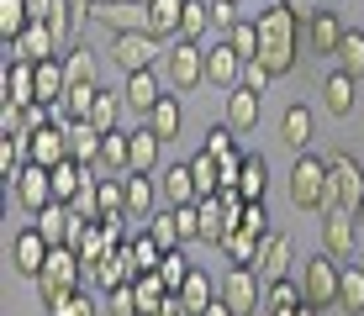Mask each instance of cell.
Masks as SVG:
<instances>
[{
    "label": "cell",
    "mask_w": 364,
    "mask_h": 316,
    "mask_svg": "<svg viewBox=\"0 0 364 316\" xmlns=\"http://www.w3.org/2000/svg\"><path fill=\"white\" fill-rule=\"evenodd\" d=\"M259 21V63L280 80V74H291L296 69V53H301V16L291 6H269L264 16H254Z\"/></svg>",
    "instance_id": "cell-1"
},
{
    "label": "cell",
    "mask_w": 364,
    "mask_h": 316,
    "mask_svg": "<svg viewBox=\"0 0 364 316\" xmlns=\"http://www.w3.org/2000/svg\"><path fill=\"white\" fill-rule=\"evenodd\" d=\"M291 206L296 211H333V180H328V158L301 153L291 169Z\"/></svg>",
    "instance_id": "cell-2"
},
{
    "label": "cell",
    "mask_w": 364,
    "mask_h": 316,
    "mask_svg": "<svg viewBox=\"0 0 364 316\" xmlns=\"http://www.w3.org/2000/svg\"><path fill=\"white\" fill-rule=\"evenodd\" d=\"M164 80H169V90H196L200 80H206V48H196V43H174L169 53H164Z\"/></svg>",
    "instance_id": "cell-3"
},
{
    "label": "cell",
    "mask_w": 364,
    "mask_h": 316,
    "mask_svg": "<svg viewBox=\"0 0 364 316\" xmlns=\"http://www.w3.org/2000/svg\"><path fill=\"white\" fill-rule=\"evenodd\" d=\"M217 300H222L232 316H254L259 306H264V280H259L254 269H237V263H232V269L222 274V295H217Z\"/></svg>",
    "instance_id": "cell-4"
},
{
    "label": "cell",
    "mask_w": 364,
    "mask_h": 316,
    "mask_svg": "<svg viewBox=\"0 0 364 316\" xmlns=\"http://www.w3.org/2000/svg\"><path fill=\"white\" fill-rule=\"evenodd\" d=\"M338 280H343V269H338V258L328 253H311L306 258V285H301V295H306V306H338Z\"/></svg>",
    "instance_id": "cell-5"
},
{
    "label": "cell",
    "mask_w": 364,
    "mask_h": 316,
    "mask_svg": "<svg viewBox=\"0 0 364 316\" xmlns=\"http://www.w3.org/2000/svg\"><path fill=\"white\" fill-rule=\"evenodd\" d=\"M328 180H333V206L338 211H359L364 200V169L354 153H333L328 158Z\"/></svg>",
    "instance_id": "cell-6"
},
{
    "label": "cell",
    "mask_w": 364,
    "mask_h": 316,
    "mask_svg": "<svg viewBox=\"0 0 364 316\" xmlns=\"http://www.w3.org/2000/svg\"><path fill=\"white\" fill-rule=\"evenodd\" d=\"M111 58H117L122 74H143V69H154V63L164 58V48H159V37H148V32H127V37L111 43Z\"/></svg>",
    "instance_id": "cell-7"
},
{
    "label": "cell",
    "mask_w": 364,
    "mask_h": 316,
    "mask_svg": "<svg viewBox=\"0 0 364 316\" xmlns=\"http://www.w3.org/2000/svg\"><path fill=\"white\" fill-rule=\"evenodd\" d=\"M90 16L100 21V27H111L117 37H127V32H148V0H100Z\"/></svg>",
    "instance_id": "cell-8"
},
{
    "label": "cell",
    "mask_w": 364,
    "mask_h": 316,
    "mask_svg": "<svg viewBox=\"0 0 364 316\" xmlns=\"http://www.w3.org/2000/svg\"><path fill=\"white\" fill-rule=\"evenodd\" d=\"M354 248H364L359 243V227H354V211H322V253L328 258H348Z\"/></svg>",
    "instance_id": "cell-9"
},
{
    "label": "cell",
    "mask_w": 364,
    "mask_h": 316,
    "mask_svg": "<svg viewBox=\"0 0 364 316\" xmlns=\"http://www.w3.org/2000/svg\"><path fill=\"white\" fill-rule=\"evenodd\" d=\"M291 258H296V248H291V237L285 232H269L264 237V248H259V263H254V274L269 285H280V280H291Z\"/></svg>",
    "instance_id": "cell-10"
},
{
    "label": "cell",
    "mask_w": 364,
    "mask_h": 316,
    "mask_svg": "<svg viewBox=\"0 0 364 316\" xmlns=\"http://www.w3.org/2000/svg\"><path fill=\"white\" fill-rule=\"evenodd\" d=\"M11 185H16L21 211H32V217H43V211L53 206V169H37V163H27V169H21Z\"/></svg>",
    "instance_id": "cell-11"
},
{
    "label": "cell",
    "mask_w": 364,
    "mask_h": 316,
    "mask_svg": "<svg viewBox=\"0 0 364 316\" xmlns=\"http://www.w3.org/2000/svg\"><path fill=\"white\" fill-rule=\"evenodd\" d=\"M48 253H53V248H48V237L37 232V227H27V232L11 237V269L27 274V280H37V274L48 269Z\"/></svg>",
    "instance_id": "cell-12"
},
{
    "label": "cell",
    "mask_w": 364,
    "mask_h": 316,
    "mask_svg": "<svg viewBox=\"0 0 364 316\" xmlns=\"http://www.w3.org/2000/svg\"><path fill=\"white\" fill-rule=\"evenodd\" d=\"M32 227L48 237V248H74V237H80V227H85V222L74 217V206L53 200V206H48V211H43V217H37Z\"/></svg>",
    "instance_id": "cell-13"
},
{
    "label": "cell",
    "mask_w": 364,
    "mask_h": 316,
    "mask_svg": "<svg viewBox=\"0 0 364 316\" xmlns=\"http://www.w3.org/2000/svg\"><path fill=\"white\" fill-rule=\"evenodd\" d=\"M11 48V63H48V58H58L53 48H58V37L43 27V21H32L27 32L16 37V43H6Z\"/></svg>",
    "instance_id": "cell-14"
},
{
    "label": "cell",
    "mask_w": 364,
    "mask_h": 316,
    "mask_svg": "<svg viewBox=\"0 0 364 316\" xmlns=\"http://www.w3.org/2000/svg\"><path fill=\"white\" fill-rule=\"evenodd\" d=\"M306 43H311V53L338 58V48H343V21H338L333 11H311V21H306Z\"/></svg>",
    "instance_id": "cell-15"
},
{
    "label": "cell",
    "mask_w": 364,
    "mask_h": 316,
    "mask_svg": "<svg viewBox=\"0 0 364 316\" xmlns=\"http://www.w3.org/2000/svg\"><path fill=\"white\" fill-rule=\"evenodd\" d=\"M206 80L217 85V90H237V85H243V58H237L228 43L206 48Z\"/></svg>",
    "instance_id": "cell-16"
},
{
    "label": "cell",
    "mask_w": 364,
    "mask_h": 316,
    "mask_svg": "<svg viewBox=\"0 0 364 316\" xmlns=\"http://www.w3.org/2000/svg\"><path fill=\"white\" fill-rule=\"evenodd\" d=\"M6 106H16V111H27L37 106V63H6Z\"/></svg>",
    "instance_id": "cell-17"
},
{
    "label": "cell",
    "mask_w": 364,
    "mask_h": 316,
    "mask_svg": "<svg viewBox=\"0 0 364 316\" xmlns=\"http://www.w3.org/2000/svg\"><path fill=\"white\" fill-rule=\"evenodd\" d=\"M259 116H264V95H254V90H228V126L232 132H254Z\"/></svg>",
    "instance_id": "cell-18"
},
{
    "label": "cell",
    "mask_w": 364,
    "mask_h": 316,
    "mask_svg": "<svg viewBox=\"0 0 364 316\" xmlns=\"http://www.w3.org/2000/svg\"><path fill=\"white\" fill-rule=\"evenodd\" d=\"M74 253H80L85 269H95L106 253H117V237H111L100 222H85V227H80V237H74Z\"/></svg>",
    "instance_id": "cell-19"
},
{
    "label": "cell",
    "mask_w": 364,
    "mask_h": 316,
    "mask_svg": "<svg viewBox=\"0 0 364 316\" xmlns=\"http://www.w3.org/2000/svg\"><path fill=\"white\" fill-rule=\"evenodd\" d=\"M122 190H127V222H132V232H148V211H154V185H148V174H127Z\"/></svg>",
    "instance_id": "cell-20"
},
{
    "label": "cell",
    "mask_w": 364,
    "mask_h": 316,
    "mask_svg": "<svg viewBox=\"0 0 364 316\" xmlns=\"http://www.w3.org/2000/svg\"><path fill=\"white\" fill-rule=\"evenodd\" d=\"M122 100L137 111V116H148V111L164 100V90H159V74L154 69H143V74H127V90H122Z\"/></svg>",
    "instance_id": "cell-21"
},
{
    "label": "cell",
    "mask_w": 364,
    "mask_h": 316,
    "mask_svg": "<svg viewBox=\"0 0 364 316\" xmlns=\"http://www.w3.org/2000/svg\"><path fill=\"white\" fill-rule=\"evenodd\" d=\"M64 95H69L64 58H48V63H37V100H43V106H64Z\"/></svg>",
    "instance_id": "cell-22"
},
{
    "label": "cell",
    "mask_w": 364,
    "mask_h": 316,
    "mask_svg": "<svg viewBox=\"0 0 364 316\" xmlns=\"http://www.w3.org/2000/svg\"><path fill=\"white\" fill-rule=\"evenodd\" d=\"M100 148H106V137H100V132H95L90 121H69V158H74V163H85V169H95Z\"/></svg>",
    "instance_id": "cell-23"
},
{
    "label": "cell",
    "mask_w": 364,
    "mask_h": 316,
    "mask_svg": "<svg viewBox=\"0 0 364 316\" xmlns=\"http://www.w3.org/2000/svg\"><path fill=\"white\" fill-rule=\"evenodd\" d=\"M164 200H169V211H180V206H196V200H200L191 163H174V169L164 174Z\"/></svg>",
    "instance_id": "cell-24"
},
{
    "label": "cell",
    "mask_w": 364,
    "mask_h": 316,
    "mask_svg": "<svg viewBox=\"0 0 364 316\" xmlns=\"http://www.w3.org/2000/svg\"><path fill=\"white\" fill-rule=\"evenodd\" d=\"M185 0H148V37H180Z\"/></svg>",
    "instance_id": "cell-25"
},
{
    "label": "cell",
    "mask_w": 364,
    "mask_h": 316,
    "mask_svg": "<svg viewBox=\"0 0 364 316\" xmlns=\"http://www.w3.org/2000/svg\"><path fill=\"white\" fill-rule=\"evenodd\" d=\"M280 143L296 148V158L306 153V143H311V111H306V106H291V111L280 116Z\"/></svg>",
    "instance_id": "cell-26"
},
{
    "label": "cell",
    "mask_w": 364,
    "mask_h": 316,
    "mask_svg": "<svg viewBox=\"0 0 364 316\" xmlns=\"http://www.w3.org/2000/svg\"><path fill=\"white\" fill-rule=\"evenodd\" d=\"M159 148H164V143H159V137L148 132V126H137V132H132V158H127V174H154V169H159Z\"/></svg>",
    "instance_id": "cell-27"
},
{
    "label": "cell",
    "mask_w": 364,
    "mask_h": 316,
    "mask_svg": "<svg viewBox=\"0 0 364 316\" xmlns=\"http://www.w3.org/2000/svg\"><path fill=\"white\" fill-rule=\"evenodd\" d=\"M180 306H185V311H191V316H206L211 306H217V285H211V280H206V274H200V269H196V274H191V280H185V290H180Z\"/></svg>",
    "instance_id": "cell-28"
},
{
    "label": "cell",
    "mask_w": 364,
    "mask_h": 316,
    "mask_svg": "<svg viewBox=\"0 0 364 316\" xmlns=\"http://www.w3.org/2000/svg\"><path fill=\"white\" fill-rule=\"evenodd\" d=\"M148 132H154L159 143H174V137H180V100L174 95H164L154 111H148Z\"/></svg>",
    "instance_id": "cell-29"
},
{
    "label": "cell",
    "mask_w": 364,
    "mask_h": 316,
    "mask_svg": "<svg viewBox=\"0 0 364 316\" xmlns=\"http://www.w3.org/2000/svg\"><path fill=\"white\" fill-rule=\"evenodd\" d=\"M132 290H137V316H159L164 300H169V285L159 280V274H137Z\"/></svg>",
    "instance_id": "cell-30"
},
{
    "label": "cell",
    "mask_w": 364,
    "mask_h": 316,
    "mask_svg": "<svg viewBox=\"0 0 364 316\" xmlns=\"http://www.w3.org/2000/svg\"><path fill=\"white\" fill-rule=\"evenodd\" d=\"M338 311H348V316L364 311V263L343 269V280H338Z\"/></svg>",
    "instance_id": "cell-31"
},
{
    "label": "cell",
    "mask_w": 364,
    "mask_h": 316,
    "mask_svg": "<svg viewBox=\"0 0 364 316\" xmlns=\"http://www.w3.org/2000/svg\"><path fill=\"white\" fill-rule=\"evenodd\" d=\"M264 185H269V169H264V158H254L248 153L243 158V180H237V195L254 206V200H264Z\"/></svg>",
    "instance_id": "cell-32"
},
{
    "label": "cell",
    "mask_w": 364,
    "mask_h": 316,
    "mask_svg": "<svg viewBox=\"0 0 364 316\" xmlns=\"http://www.w3.org/2000/svg\"><path fill=\"white\" fill-rule=\"evenodd\" d=\"M259 248H264V237H254V232H243V227H237V232L228 237V248H222V253H228L237 269H254V263H259Z\"/></svg>",
    "instance_id": "cell-33"
},
{
    "label": "cell",
    "mask_w": 364,
    "mask_h": 316,
    "mask_svg": "<svg viewBox=\"0 0 364 316\" xmlns=\"http://www.w3.org/2000/svg\"><path fill=\"white\" fill-rule=\"evenodd\" d=\"M322 100H328V111H333V116H348V111H354V80H348V74L338 69L333 80L322 85Z\"/></svg>",
    "instance_id": "cell-34"
},
{
    "label": "cell",
    "mask_w": 364,
    "mask_h": 316,
    "mask_svg": "<svg viewBox=\"0 0 364 316\" xmlns=\"http://www.w3.org/2000/svg\"><path fill=\"white\" fill-rule=\"evenodd\" d=\"M191 174H196L200 200H206V195H222V163L211 158V153H196V158H191Z\"/></svg>",
    "instance_id": "cell-35"
},
{
    "label": "cell",
    "mask_w": 364,
    "mask_h": 316,
    "mask_svg": "<svg viewBox=\"0 0 364 316\" xmlns=\"http://www.w3.org/2000/svg\"><path fill=\"white\" fill-rule=\"evenodd\" d=\"M32 27V16H27V0H0V37L6 43H16L21 32Z\"/></svg>",
    "instance_id": "cell-36"
},
{
    "label": "cell",
    "mask_w": 364,
    "mask_h": 316,
    "mask_svg": "<svg viewBox=\"0 0 364 316\" xmlns=\"http://www.w3.org/2000/svg\"><path fill=\"white\" fill-rule=\"evenodd\" d=\"M222 43H228L243 63H254V58H259V21H237V27L222 37Z\"/></svg>",
    "instance_id": "cell-37"
},
{
    "label": "cell",
    "mask_w": 364,
    "mask_h": 316,
    "mask_svg": "<svg viewBox=\"0 0 364 316\" xmlns=\"http://www.w3.org/2000/svg\"><path fill=\"white\" fill-rule=\"evenodd\" d=\"M95 95H100V85H74L64 95V116L69 121H90L95 116Z\"/></svg>",
    "instance_id": "cell-38"
},
{
    "label": "cell",
    "mask_w": 364,
    "mask_h": 316,
    "mask_svg": "<svg viewBox=\"0 0 364 316\" xmlns=\"http://www.w3.org/2000/svg\"><path fill=\"white\" fill-rule=\"evenodd\" d=\"M64 74H69V90L74 85H95V53L90 48H69L64 53Z\"/></svg>",
    "instance_id": "cell-39"
},
{
    "label": "cell",
    "mask_w": 364,
    "mask_h": 316,
    "mask_svg": "<svg viewBox=\"0 0 364 316\" xmlns=\"http://www.w3.org/2000/svg\"><path fill=\"white\" fill-rule=\"evenodd\" d=\"M191 274H196V269H191V258H185V248H180V253H164V263H159V280L169 285V295H180Z\"/></svg>",
    "instance_id": "cell-40"
},
{
    "label": "cell",
    "mask_w": 364,
    "mask_h": 316,
    "mask_svg": "<svg viewBox=\"0 0 364 316\" xmlns=\"http://www.w3.org/2000/svg\"><path fill=\"white\" fill-rule=\"evenodd\" d=\"M132 263H137V274H159V263H164V248H159L148 232H132Z\"/></svg>",
    "instance_id": "cell-41"
},
{
    "label": "cell",
    "mask_w": 364,
    "mask_h": 316,
    "mask_svg": "<svg viewBox=\"0 0 364 316\" xmlns=\"http://www.w3.org/2000/svg\"><path fill=\"white\" fill-rule=\"evenodd\" d=\"M211 27V0H185V16H180V37L196 43L200 32Z\"/></svg>",
    "instance_id": "cell-42"
},
{
    "label": "cell",
    "mask_w": 364,
    "mask_h": 316,
    "mask_svg": "<svg viewBox=\"0 0 364 316\" xmlns=\"http://www.w3.org/2000/svg\"><path fill=\"white\" fill-rule=\"evenodd\" d=\"M148 237H154L164 253H180V248H185L180 227H174V211H164V217H148Z\"/></svg>",
    "instance_id": "cell-43"
},
{
    "label": "cell",
    "mask_w": 364,
    "mask_h": 316,
    "mask_svg": "<svg viewBox=\"0 0 364 316\" xmlns=\"http://www.w3.org/2000/svg\"><path fill=\"white\" fill-rule=\"evenodd\" d=\"M264 306H269V311H296V306H306V295H301L296 280H280V285L264 290Z\"/></svg>",
    "instance_id": "cell-44"
},
{
    "label": "cell",
    "mask_w": 364,
    "mask_h": 316,
    "mask_svg": "<svg viewBox=\"0 0 364 316\" xmlns=\"http://www.w3.org/2000/svg\"><path fill=\"white\" fill-rule=\"evenodd\" d=\"M338 63H343V74H348V80H359V74H364V32H343Z\"/></svg>",
    "instance_id": "cell-45"
},
{
    "label": "cell",
    "mask_w": 364,
    "mask_h": 316,
    "mask_svg": "<svg viewBox=\"0 0 364 316\" xmlns=\"http://www.w3.org/2000/svg\"><path fill=\"white\" fill-rule=\"evenodd\" d=\"M127 158H132V132H106L100 163H106V169H127Z\"/></svg>",
    "instance_id": "cell-46"
},
{
    "label": "cell",
    "mask_w": 364,
    "mask_h": 316,
    "mask_svg": "<svg viewBox=\"0 0 364 316\" xmlns=\"http://www.w3.org/2000/svg\"><path fill=\"white\" fill-rule=\"evenodd\" d=\"M117 116H122V95H106V90H100V95H95V116H90V126L106 137V132H117Z\"/></svg>",
    "instance_id": "cell-47"
},
{
    "label": "cell",
    "mask_w": 364,
    "mask_h": 316,
    "mask_svg": "<svg viewBox=\"0 0 364 316\" xmlns=\"http://www.w3.org/2000/svg\"><path fill=\"white\" fill-rule=\"evenodd\" d=\"M74 217L80 222H100V180H95V169H90V180H85V190L74 195Z\"/></svg>",
    "instance_id": "cell-48"
},
{
    "label": "cell",
    "mask_w": 364,
    "mask_h": 316,
    "mask_svg": "<svg viewBox=\"0 0 364 316\" xmlns=\"http://www.w3.org/2000/svg\"><path fill=\"white\" fill-rule=\"evenodd\" d=\"M200 153H211V158H228V153H237L232 126H211V132H206V148H200Z\"/></svg>",
    "instance_id": "cell-49"
},
{
    "label": "cell",
    "mask_w": 364,
    "mask_h": 316,
    "mask_svg": "<svg viewBox=\"0 0 364 316\" xmlns=\"http://www.w3.org/2000/svg\"><path fill=\"white\" fill-rule=\"evenodd\" d=\"M106 316H137V290L132 285L111 290V295H106Z\"/></svg>",
    "instance_id": "cell-50"
},
{
    "label": "cell",
    "mask_w": 364,
    "mask_h": 316,
    "mask_svg": "<svg viewBox=\"0 0 364 316\" xmlns=\"http://www.w3.org/2000/svg\"><path fill=\"white\" fill-rule=\"evenodd\" d=\"M237 21H243V16H237V6H232V0H211V27H217L222 37H228V32L237 27Z\"/></svg>",
    "instance_id": "cell-51"
},
{
    "label": "cell",
    "mask_w": 364,
    "mask_h": 316,
    "mask_svg": "<svg viewBox=\"0 0 364 316\" xmlns=\"http://www.w3.org/2000/svg\"><path fill=\"white\" fill-rule=\"evenodd\" d=\"M243 232H254V237H269V211H264V200L243 206Z\"/></svg>",
    "instance_id": "cell-52"
},
{
    "label": "cell",
    "mask_w": 364,
    "mask_h": 316,
    "mask_svg": "<svg viewBox=\"0 0 364 316\" xmlns=\"http://www.w3.org/2000/svg\"><path fill=\"white\" fill-rule=\"evenodd\" d=\"M48 316H95V300L85 295V290H74V295L64 300V306H53Z\"/></svg>",
    "instance_id": "cell-53"
},
{
    "label": "cell",
    "mask_w": 364,
    "mask_h": 316,
    "mask_svg": "<svg viewBox=\"0 0 364 316\" xmlns=\"http://www.w3.org/2000/svg\"><path fill=\"white\" fill-rule=\"evenodd\" d=\"M269 80H274V74H269V69H264V63H259V58H254V63H243V90L264 95V90H269Z\"/></svg>",
    "instance_id": "cell-54"
},
{
    "label": "cell",
    "mask_w": 364,
    "mask_h": 316,
    "mask_svg": "<svg viewBox=\"0 0 364 316\" xmlns=\"http://www.w3.org/2000/svg\"><path fill=\"white\" fill-rule=\"evenodd\" d=\"M159 316H191V311L180 306V295H169V300H164V311H159Z\"/></svg>",
    "instance_id": "cell-55"
},
{
    "label": "cell",
    "mask_w": 364,
    "mask_h": 316,
    "mask_svg": "<svg viewBox=\"0 0 364 316\" xmlns=\"http://www.w3.org/2000/svg\"><path fill=\"white\" fill-rule=\"evenodd\" d=\"M69 6H74V16H90V11L100 6V0H69Z\"/></svg>",
    "instance_id": "cell-56"
},
{
    "label": "cell",
    "mask_w": 364,
    "mask_h": 316,
    "mask_svg": "<svg viewBox=\"0 0 364 316\" xmlns=\"http://www.w3.org/2000/svg\"><path fill=\"white\" fill-rule=\"evenodd\" d=\"M285 6H291V11H296V16H306V0H285Z\"/></svg>",
    "instance_id": "cell-57"
},
{
    "label": "cell",
    "mask_w": 364,
    "mask_h": 316,
    "mask_svg": "<svg viewBox=\"0 0 364 316\" xmlns=\"http://www.w3.org/2000/svg\"><path fill=\"white\" fill-rule=\"evenodd\" d=\"M206 316H232V311H228V306H222V300H217V306H211Z\"/></svg>",
    "instance_id": "cell-58"
},
{
    "label": "cell",
    "mask_w": 364,
    "mask_h": 316,
    "mask_svg": "<svg viewBox=\"0 0 364 316\" xmlns=\"http://www.w3.org/2000/svg\"><path fill=\"white\" fill-rule=\"evenodd\" d=\"M296 316H317V306H296Z\"/></svg>",
    "instance_id": "cell-59"
},
{
    "label": "cell",
    "mask_w": 364,
    "mask_h": 316,
    "mask_svg": "<svg viewBox=\"0 0 364 316\" xmlns=\"http://www.w3.org/2000/svg\"><path fill=\"white\" fill-rule=\"evenodd\" d=\"M354 222H364V200H359V211H354Z\"/></svg>",
    "instance_id": "cell-60"
},
{
    "label": "cell",
    "mask_w": 364,
    "mask_h": 316,
    "mask_svg": "<svg viewBox=\"0 0 364 316\" xmlns=\"http://www.w3.org/2000/svg\"><path fill=\"white\" fill-rule=\"evenodd\" d=\"M359 263H364V248H359Z\"/></svg>",
    "instance_id": "cell-61"
},
{
    "label": "cell",
    "mask_w": 364,
    "mask_h": 316,
    "mask_svg": "<svg viewBox=\"0 0 364 316\" xmlns=\"http://www.w3.org/2000/svg\"><path fill=\"white\" fill-rule=\"evenodd\" d=\"M232 6H237V0H232Z\"/></svg>",
    "instance_id": "cell-62"
}]
</instances>
